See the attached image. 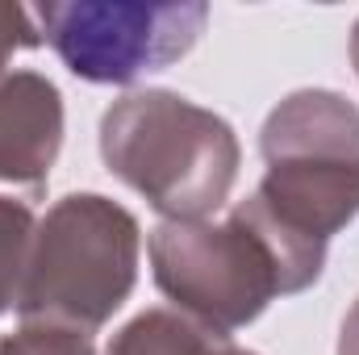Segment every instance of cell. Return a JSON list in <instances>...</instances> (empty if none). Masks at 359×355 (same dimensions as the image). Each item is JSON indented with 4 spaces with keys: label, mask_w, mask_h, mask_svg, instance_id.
I'll return each instance as SVG.
<instances>
[{
    "label": "cell",
    "mask_w": 359,
    "mask_h": 355,
    "mask_svg": "<svg viewBox=\"0 0 359 355\" xmlns=\"http://www.w3.org/2000/svg\"><path fill=\"white\" fill-rule=\"evenodd\" d=\"M63 63L96 84H126L163 72L188 55L205 25V8H121V4H59L42 8Z\"/></svg>",
    "instance_id": "cell-1"
}]
</instances>
